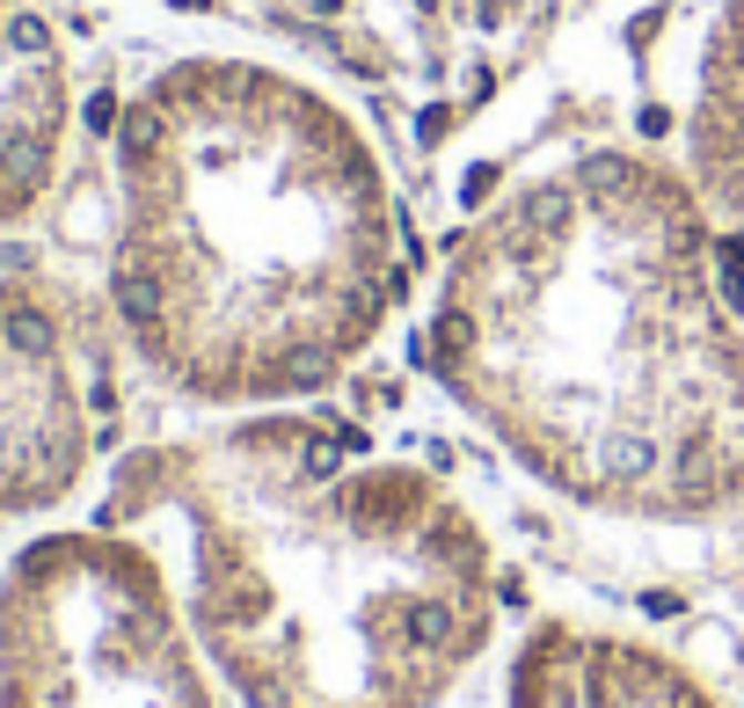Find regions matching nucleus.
Returning a JSON list of instances; mask_svg holds the SVG:
<instances>
[{"label":"nucleus","mask_w":744,"mask_h":708,"mask_svg":"<svg viewBox=\"0 0 744 708\" xmlns=\"http://www.w3.org/2000/svg\"><path fill=\"white\" fill-rule=\"evenodd\" d=\"M511 708H723V701L658 643L584 636L570 620H548L511 665Z\"/></svg>","instance_id":"obj_6"},{"label":"nucleus","mask_w":744,"mask_h":708,"mask_svg":"<svg viewBox=\"0 0 744 708\" xmlns=\"http://www.w3.org/2000/svg\"><path fill=\"white\" fill-rule=\"evenodd\" d=\"M723 300L744 307V234H723Z\"/></svg>","instance_id":"obj_7"},{"label":"nucleus","mask_w":744,"mask_h":708,"mask_svg":"<svg viewBox=\"0 0 744 708\" xmlns=\"http://www.w3.org/2000/svg\"><path fill=\"white\" fill-rule=\"evenodd\" d=\"M314 8H322V16H336V8H344V0H314Z\"/></svg>","instance_id":"obj_8"},{"label":"nucleus","mask_w":744,"mask_h":708,"mask_svg":"<svg viewBox=\"0 0 744 708\" xmlns=\"http://www.w3.org/2000/svg\"><path fill=\"white\" fill-rule=\"evenodd\" d=\"M110 307L154 380L191 402L329 388L387 307L380 168L299 81L183 59L110 124Z\"/></svg>","instance_id":"obj_2"},{"label":"nucleus","mask_w":744,"mask_h":708,"mask_svg":"<svg viewBox=\"0 0 744 708\" xmlns=\"http://www.w3.org/2000/svg\"><path fill=\"white\" fill-rule=\"evenodd\" d=\"M344 461V431L256 417L110 475L95 519L175 533L191 636L242 708H438L489 650L503 592L468 504Z\"/></svg>","instance_id":"obj_1"},{"label":"nucleus","mask_w":744,"mask_h":708,"mask_svg":"<svg viewBox=\"0 0 744 708\" xmlns=\"http://www.w3.org/2000/svg\"><path fill=\"white\" fill-rule=\"evenodd\" d=\"M103 409L67 300L30 270H0V519H44L81 490Z\"/></svg>","instance_id":"obj_4"},{"label":"nucleus","mask_w":744,"mask_h":708,"mask_svg":"<svg viewBox=\"0 0 744 708\" xmlns=\"http://www.w3.org/2000/svg\"><path fill=\"white\" fill-rule=\"evenodd\" d=\"M0 708H220L212 657L146 533L95 519L8 555Z\"/></svg>","instance_id":"obj_3"},{"label":"nucleus","mask_w":744,"mask_h":708,"mask_svg":"<svg viewBox=\"0 0 744 708\" xmlns=\"http://www.w3.org/2000/svg\"><path fill=\"white\" fill-rule=\"evenodd\" d=\"M73 132V73L67 44L30 0H0V227L52 197Z\"/></svg>","instance_id":"obj_5"}]
</instances>
